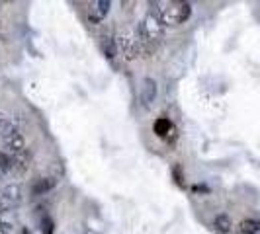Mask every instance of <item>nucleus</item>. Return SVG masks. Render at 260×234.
<instances>
[{"label":"nucleus","mask_w":260,"mask_h":234,"mask_svg":"<svg viewBox=\"0 0 260 234\" xmlns=\"http://www.w3.org/2000/svg\"><path fill=\"white\" fill-rule=\"evenodd\" d=\"M153 131H155L158 137H169L170 133H174V125H172V121L167 119V117H158L155 123H153Z\"/></svg>","instance_id":"10"},{"label":"nucleus","mask_w":260,"mask_h":234,"mask_svg":"<svg viewBox=\"0 0 260 234\" xmlns=\"http://www.w3.org/2000/svg\"><path fill=\"white\" fill-rule=\"evenodd\" d=\"M213 228L217 230L219 234H231L233 230V221H231V217L229 215H217L215 219H213Z\"/></svg>","instance_id":"11"},{"label":"nucleus","mask_w":260,"mask_h":234,"mask_svg":"<svg viewBox=\"0 0 260 234\" xmlns=\"http://www.w3.org/2000/svg\"><path fill=\"white\" fill-rule=\"evenodd\" d=\"M156 96H158V86H156V80L151 76H145L139 84V102L145 109L153 107L156 102Z\"/></svg>","instance_id":"7"},{"label":"nucleus","mask_w":260,"mask_h":234,"mask_svg":"<svg viewBox=\"0 0 260 234\" xmlns=\"http://www.w3.org/2000/svg\"><path fill=\"white\" fill-rule=\"evenodd\" d=\"M137 35L143 43L145 53H151L158 47V43L165 39V26L160 24V20L153 12H149L141 20V24L137 27Z\"/></svg>","instance_id":"2"},{"label":"nucleus","mask_w":260,"mask_h":234,"mask_svg":"<svg viewBox=\"0 0 260 234\" xmlns=\"http://www.w3.org/2000/svg\"><path fill=\"white\" fill-rule=\"evenodd\" d=\"M112 2L110 0H94L88 4V22L90 24H100L106 16L110 14Z\"/></svg>","instance_id":"8"},{"label":"nucleus","mask_w":260,"mask_h":234,"mask_svg":"<svg viewBox=\"0 0 260 234\" xmlns=\"http://www.w3.org/2000/svg\"><path fill=\"white\" fill-rule=\"evenodd\" d=\"M0 137H2V143H4L6 150H10V152H27L26 139H24V135L20 133V129L16 125L6 123L4 129L0 131Z\"/></svg>","instance_id":"5"},{"label":"nucleus","mask_w":260,"mask_h":234,"mask_svg":"<svg viewBox=\"0 0 260 234\" xmlns=\"http://www.w3.org/2000/svg\"><path fill=\"white\" fill-rule=\"evenodd\" d=\"M4 178H6V176H4V174H2V170H0V182H2Z\"/></svg>","instance_id":"18"},{"label":"nucleus","mask_w":260,"mask_h":234,"mask_svg":"<svg viewBox=\"0 0 260 234\" xmlns=\"http://www.w3.org/2000/svg\"><path fill=\"white\" fill-rule=\"evenodd\" d=\"M55 185H57L55 178H38V180H34V183H31V195L39 197V195L49 193Z\"/></svg>","instance_id":"9"},{"label":"nucleus","mask_w":260,"mask_h":234,"mask_svg":"<svg viewBox=\"0 0 260 234\" xmlns=\"http://www.w3.org/2000/svg\"><path fill=\"white\" fill-rule=\"evenodd\" d=\"M100 49H102V53H104L108 59H114L117 55L116 39L110 37V35H102V37H100Z\"/></svg>","instance_id":"12"},{"label":"nucleus","mask_w":260,"mask_h":234,"mask_svg":"<svg viewBox=\"0 0 260 234\" xmlns=\"http://www.w3.org/2000/svg\"><path fill=\"white\" fill-rule=\"evenodd\" d=\"M22 199H24V195H22L20 183H8V185L0 187V215L16 209L22 203Z\"/></svg>","instance_id":"6"},{"label":"nucleus","mask_w":260,"mask_h":234,"mask_svg":"<svg viewBox=\"0 0 260 234\" xmlns=\"http://www.w3.org/2000/svg\"><path fill=\"white\" fill-rule=\"evenodd\" d=\"M16 234H31V232H29V228H26V226H22V228H20V230H18Z\"/></svg>","instance_id":"17"},{"label":"nucleus","mask_w":260,"mask_h":234,"mask_svg":"<svg viewBox=\"0 0 260 234\" xmlns=\"http://www.w3.org/2000/svg\"><path fill=\"white\" fill-rule=\"evenodd\" d=\"M6 123H8V121H6V117L0 113V131L4 129V125H6Z\"/></svg>","instance_id":"16"},{"label":"nucleus","mask_w":260,"mask_h":234,"mask_svg":"<svg viewBox=\"0 0 260 234\" xmlns=\"http://www.w3.org/2000/svg\"><path fill=\"white\" fill-rule=\"evenodd\" d=\"M29 168V156L27 152H10L6 148L0 150V170L4 176L20 178Z\"/></svg>","instance_id":"4"},{"label":"nucleus","mask_w":260,"mask_h":234,"mask_svg":"<svg viewBox=\"0 0 260 234\" xmlns=\"http://www.w3.org/2000/svg\"><path fill=\"white\" fill-rule=\"evenodd\" d=\"M12 232V222L0 221V234H10Z\"/></svg>","instance_id":"15"},{"label":"nucleus","mask_w":260,"mask_h":234,"mask_svg":"<svg viewBox=\"0 0 260 234\" xmlns=\"http://www.w3.org/2000/svg\"><path fill=\"white\" fill-rule=\"evenodd\" d=\"M116 45H117V53H121V57L125 61H135L139 59L141 55H147L143 49V43L137 35V31H131L127 27L119 29L116 37Z\"/></svg>","instance_id":"3"},{"label":"nucleus","mask_w":260,"mask_h":234,"mask_svg":"<svg viewBox=\"0 0 260 234\" xmlns=\"http://www.w3.org/2000/svg\"><path fill=\"white\" fill-rule=\"evenodd\" d=\"M239 234H260V221L245 219L239 222Z\"/></svg>","instance_id":"13"},{"label":"nucleus","mask_w":260,"mask_h":234,"mask_svg":"<svg viewBox=\"0 0 260 234\" xmlns=\"http://www.w3.org/2000/svg\"><path fill=\"white\" fill-rule=\"evenodd\" d=\"M153 14L160 20L165 27H178L186 24L192 16V4L182 0H167V2H155Z\"/></svg>","instance_id":"1"},{"label":"nucleus","mask_w":260,"mask_h":234,"mask_svg":"<svg viewBox=\"0 0 260 234\" xmlns=\"http://www.w3.org/2000/svg\"><path fill=\"white\" fill-rule=\"evenodd\" d=\"M53 221L47 217V219H43V222H41V234H53Z\"/></svg>","instance_id":"14"}]
</instances>
